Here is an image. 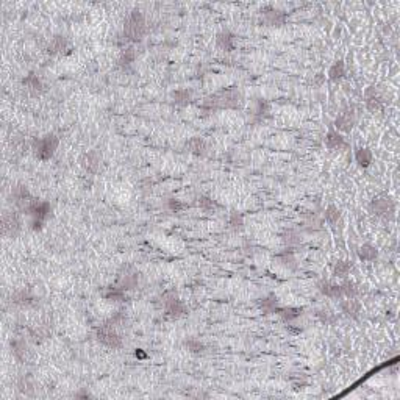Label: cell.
<instances>
[{"instance_id": "f35d334b", "label": "cell", "mask_w": 400, "mask_h": 400, "mask_svg": "<svg viewBox=\"0 0 400 400\" xmlns=\"http://www.w3.org/2000/svg\"><path fill=\"white\" fill-rule=\"evenodd\" d=\"M169 208L172 209V211L178 213V211H181V209L185 208V205H183V203H181L180 200H177V199H171V200H169Z\"/></svg>"}, {"instance_id": "d6a6232c", "label": "cell", "mask_w": 400, "mask_h": 400, "mask_svg": "<svg viewBox=\"0 0 400 400\" xmlns=\"http://www.w3.org/2000/svg\"><path fill=\"white\" fill-rule=\"evenodd\" d=\"M185 346H186V349L189 350V352L194 353V355H199V353H203V352H205V344L200 342L199 339H195V338L188 339V341L185 342Z\"/></svg>"}, {"instance_id": "7c38bea8", "label": "cell", "mask_w": 400, "mask_h": 400, "mask_svg": "<svg viewBox=\"0 0 400 400\" xmlns=\"http://www.w3.org/2000/svg\"><path fill=\"white\" fill-rule=\"evenodd\" d=\"M11 352L13 355L16 356V360L19 361H27L29 360V355H30V350H29V346H27L25 339L22 338H15L11 339Z\"/></svg>"}, {"instance_id": "4316f807", "label": "cell", "mask_w": 400, "mask_h": 400, "mask_svg": "<svg viewBox=\"0 0 400 400\" xmlns=\"http://www.w3.org/2000/svg\"><path fill=\"white\" fill-rule=\"evenodd\" d=\"M283 242L288 245V247H294V245H299L302 242V236L299 231L289 228L283 233Z\"/></svg>"}, {"instance_id": "30bf717a", "label": "cell", "mask_w": 400, "mask_h": 400, "mask_svg": "<svg viewBox=\"0 0 400 400\" xmlns=\"http://www.w3.org/2000/svg\"><path fill=\"white\" fill-rule=\"evenodd\" d=\"M335 125L336 128L339 131H344V133H349L352 131L353 125H355V114H353V110H344L338 114L335 121Z\"/></svg>"}, {"instance_id": "6da1fadb", "label": "cell", "mask_w": 400, "mask_h": 400, "mask_svg": "<svg viewBox=\"0 0 400 400\" xmlns=\"http://www.w3.org/2000/svg\"><path fill=\"white\" fill-rule=\"evenodd\" d=\"M242 105V94L235 88L222 89L217 94L208 97L205 100V107L209 110H238Z\"/></svg>"}, {"instance_id": "8fae6325", "label": "cell", "mask_w": 400, "mask_h": 400, "mask_svg": "<svg viewBox=\"0 0 400 400\" xmlns=\"http://www.w3.org/2000/svg\"><path fill=\"white\" fill-rule=\"evenodd\" d=\"M81 164L83 167L91 172V174H96V172H99L100 169V166H102V155L97 150H91L88 152L85 157H83L81 160Z\"/></svg>"}, {"instance_id": "4dcf8cb0", "label": "cell", "mask_w": 400, "mask_h": 400, "mask_svg": "<svg viewBox=\"0 0 400 400\" xmlns=\"http://www.w3.org/2000/svg\"><path fill=\"white\" fill-rule=\"evenodd\" d=\"M22 83H24L25 88H29L30 91H33V93H39L41 88H43V85H41V80L38 79V75H34V74L27 75L25 79L22 80Z\"/></svg>"}, {"instance_id": "9a60e30c", "label": "cell", "mask_w": 400, "mask_h": 400, "mask_svg": "<svg viewBox=\"0 0 400 400\" xmlns=\"http://www.w3.org/2000/svg\"><path fill=\"white\" fill-rule=\"evenodd\" d=\"M13 302H15L16 305L19 306H32L34 305V296L32 294L30 289H27V288H22V289H19L15 292V296H13Z\"/></svg>"}, {"instance_id": "e575fe53", "label": "cell", "mask_w": 400, "mask_h": 400, "mask_svg": "<svg viewBox=\"0 0 400 400\" xmlns=\"http://www.w3.org/2000/svg\"><path fill=\"white\" fill-rule=\"evenodd\" d=\"M318 318L320 319L322 324H335V320H336L335 313L332 310H328V308H322V310H319Z\"/></svg>"}, {"instance_id": "83f0119b", "label": "cell", "mask_w": 400, "mask_h": 400, "mask_svg": "<svg viewBox=\"0 0 400 400\" xmlns=\"http://www.w3.org/2000/svg\"><path fill=\"white\" fill-rule=\"evenodd\" d=\"M278 261H280V264L282 266H285V268H288V269H296L297 268V261H296V256H294V254L292 252H283V254H280L278 256Z\"/></svg>"}, {"instance_id": "4fadbf2b", "label": "cell", "mask_w": 400, "mask_h": 400, "mask_svg": "<svg viewBox=\"0 0 400 400\" xmlns=\"http://www.w3.org/2000/svg\"><path fill=\"white\" fill-rule=\"evenodd\" d=\"M366 108L370 111V113H380L383 110V102H382V97L377 94V89L375 86H370L369 91L366 93Z\"/></svg>"}, {"instance_id": "2e32d148", "label": "cell", "mask_w": 400, "mask_h": 400, "mask_svg": "<svg viewBox=\"0 0 400 400\" xmlns=\"http://www.w3.org/2000/svg\"><path fill=\"white\" fill-rule=\"evenodd\" d=\"M324 143H325V147H327L328 150H339V149H342L344 145H346V141H344V138L339 135L338 131H335V130H332V131L327 133Z\"/></svg>"}, {"instance_id": "f546056e", "label": "cell", "mask_w": 400, "mask_h": 400, "mask_svg": "<svg viewBox=\"0 0 400 400\" xmlns=\"http://www.w3.org/2000/svg\"><path fill=\"white\" fill-rule=\"evenodd\" d=\"M350 271H352V264L349 261H338L333 268V275L339 278H346L350 273Z\"/></svg>"}, {"instance_id": "f1b7e54d", "label": "cell", "mask_w": 400, "mask_h": 400, "mask_svg": "<svg viewBox=\"0 0 400 400\" xmlns=\"http://www.w3.org/2000/svg\"><path fill=\"white\" fill-rule=\"evenodd\" d=\"M339 286H341V294H342L344 297H347V299H356L358 292H360L356 283H353V282H344Z\"/></svg>"}, {"instance_id": "836d02e7", "label": "cell", "mask_w": 400, "mask_h": 400, "mask_svg": "<svg viewBox=\"0 0 400 400\" xmlns=\"http://www.w3.org/2000/svg\"><path fill=\"white\" fill-rule=\"evenodd\" d=\"M199 207L203 209V211H207V213H209V211H214L216 209V202L211 199V197H208V195H200L199 197Z\"/></svg>"}, {"instance_id": "ffe728a7", "label": "cell", "mask_w": 400, "mask_h": 400, "mask_svg": "<svg viewBox=\"0 0 400 400\" xmlns=\"http://www.w3.org/2000/svg\"><path fill=\"white\" fill-rule=\"evenodd\" d=\"M186 149H188V152H191L192 155L200 157V155H205L207 144H205V141H203L202 138H191L186 143Z\"/></svg>"}, {"instance_id": "74e56055", "label": "cell", "mask_w": 400, "mask_h": 400, "mask_svg": "<svg viewBox=\"0 0 400 400\" xmlns=\"http://www.w3.org/2000/svg\"><path fill=\"white\" fill-rule=\"evenodd\" d=\"M107 299L114 300V302H122L125 299V294L122 289H119V288H113V289L107 294Z\"/></svg>"}, {"instance_id": "5b68a950", "label": "cell", "mask_w": 400, "mask_h": 400, "mask_svg": "<svg viewBox=\"0 0 400 400\" xmlns=\"http://www.w3.org/2000/svg\"><path fill=\"white\" fill-rule=\"evenodd\" d=\"M97 339H99V342L103 344L105 347H110V349L122 347V338L119 336L114 324H111V322L100 325V328L97 330Z\"/></svg>"}, {"instance_id": "8d00e7d4", "label": "cell", "mask_w": 400, "mask_h": 400, "mask_svg": "<svg viewBox=\"0 0 400 400\" xmlns=\"http://www.w3.org/2000/svg\"><path fill=\"white\" fill-rule=\"evenodd\" d=\"M136 60V50L133 47H128V48H125L124 53H122V57H121V64L122 66H128L131 64L133 61Z\"/></svg>"}, {"instance_id": "e0dca14e", "label": "cell", "mask_w": 400, "mask_h": 400, "mask_svg": "<svg viewBox=\"0 0 400 400\" xmlns=\"http://www.w3.org/2000/svg\"><path fill=\"white\" fill-rule=\"evenodd\" d=\"M319 291L324 294L325 297H330V299H341L342 294H341V286L339 285H335L332 282H320L318 285Z\"/></svg>"}, {"instance_id": "d590c367", "label": "cell", "mask_w": 400, "mask_h": 400, "mask_svg": "<svg viewBox=\"0 0 400 400\" xmlns=\"http://www.w3.org/2000/svg\"><path fill=\"white\" fill-rule=\"evenodd\" d=\"M228 224H230V227L233 228V230H241L244 227V217H242V214L238 213V211H233V213L230 214Z\"/></svg>"}, {"instance_id": "3957f363", "label": "cell", "mask_w": 400, "mask_h": 400, "mask_svg": "<svg viewBox=\"0 0 400 400\" xmlns=\"http://www.w3.org/2000/svg\"><path fill=\"white\" fill-rule=\"evenodd\" d=\"M369 211L383 221H389L394 217V213H396L394 200L386 194L377 195V197L372 199V202L369 203Z\"/></svg>"}, {"instance_id": "5bb4252c", "label": "cell", "mask_w": 400, "mask_h": 400, "mask_svg": "<svg viewBox=\"0 0 400 400\" xmlns=\"http://www.w3.org/2000/svg\"><path fill=\"white\" fill-rule=\"evenodd\" d=\"M216 46L224 52H231L235 50V36L228 30H224L217 34L216 38Z\"/></svg>"}, {"instance_id": "8992f818", "label": "cell", "mask_w": 400, "mask_h": 400, "mask_svg": "<svg viewBox=\"0 0 400 400\" xmlns=\"http://www.w3.org/2000/svg\"><path fill=\"white\" fill-rule=\"evenodd\" d=\"M163 305H164V311L166 316L171 319H180L183 318L186 313V306L185 304L178 299V296L175 292H166L163 297Z\"/></svg>"}, {"instance_id": "cb8c5ba5", "label": "cell", "mask_w": 400, "mask_h": 400, "mask_svg": "<svg viewBox=\"0 0 400 400\" xmlns=\"http://www.w3.org/2000/svg\"><path fill=\"white\" fill-rule=\"evenodd\" d=\"M302 308H294V306H289V308H278V314L282 316V319L285 322H292V320H296L297 318H300L302 316Z\"/></svg>"}, {"instance_id": "9c48e42d", "label": "cell", "mask_w": 400, "mask_h": 400, "mask_svg": "<svg viewBox=\"0 0 400 400\" xmlns=\"http://www.w3.org/2000/svg\"><path fill=\"white\" fill-rule=\"evenodd\" d=\"M138 272L133 271L131 268H124L121 272H119V277H117V286L119 289H122L124 292L125 291H130V289H135L138 286Z\"/></svg>"}, {"instance_id": "d6986e66", "label": "cell", "mask_w": 400, "mask_h": 400, "mask_svg": "<svg viewBox=\"0 0 400 400\" xmlns=\"http://www.w3.org/2000/svg\"><path fill=\"white\" fill-rule=\"evenodd\" d=\"M172 102L178 107H186L192 100V93L189 89H177L172 93Z\"/></svg>"}, {"instance_id": "484cf974", "label": "cell", "mask_w": 400, "mask_h": 400, "mask_svg": "<svg viewBox=\"0 0 400 400\" xmlns=\"http://www.w3.org/2000/svg\"><path fill=\"white\" fill-rule=\"evenodd\" d=\"M325 221L330 224L332 227H338V224H341V211L338 207L330 205L325 209Z\"/></svg>"}, {"instance_id": "52a82bcc", "label": "cell", "mask_w": 400, "mask_h": 400, "mask_svg": "<svg viewBox=\"0 0 400 400\" xmlns=\"http://www.w3.org/2000/svg\"><path fill=\"white\" fill-rule=\"evenodd\" d=\"M22 230V222L16 213H5L2 217V233L5 238H16Z\"/></svg>"}, {"instance_id": "ba28073f", "label": "cell", "mask_w": 400, "mask_h": 400, "mask_svg": "<svg viewBox=\"0 0 400 400\" xmlns=\"http://www.w3.org/2000/svg\"><path fill=\"white\" fill-rule=\"evenodd\" d=\"M261 13V19L263 22L268 27H282L286 22V15L283 11H280L273 6H264V8L259 11Z\"/></svg>"}, {"instance_id": "44dd1931", "label": "cell", "mask_w": 400, "mask_h": 400, "mask_svg": "<svg viewBox=\"0 0 400 400\" xmlns=\"http://www.w3.org/2000/svg\"><path fill=\"white\" fill-rule=\"evenodd\" d=\"M358 256L363 261H375L378 256V250L372 244H363L360 249H358Z\"/></svg>"}, {"instance_id": "d4e9b609", "label": "cell", "mask_w": 400, "mask_h": 400, "mask_svg": "<svg viewBox=\"0 0 400 400\" xmlns=\"http://www.w3.org/2000/svg\"><path fill=\"white\" fill-rule=\"evenodd\" d=\"M344 75H346V64H344L342 60L336 61L335 64L328 69V77H330V80H333V81L341 80Z\"/></svg>"}, {"instance_id": "ac0fdd59", "label": "cell", "mask_w": 400, "mask_h": 400, "mask_svg": "<svg viewBox=\"0 0 400 400\" xmlns=\"http://www.w3.org/2000/svg\"><path fill=\"white\" fill-rule=\"evenodd\" d=\"M341 310L342 313H346L350 318H358V314L361 311V304L356 299H347L341 302Z\"/></svg>"}, {"instance_id": "603a6c76", "label": "cell", "mask_w": 400, "mask_h": 400, "mask_svg": "<svg viewBox=\"0 0 400 400\" xmlns=\"http://www.w3.org/2000/svg\"><path fill=\"white\" fill-rule=\"evenodd\" d=\"M67 39L64 36H61V34H58V36H55L52 41H50V44H48V52L50 53H63L64 50H67Z\"/></svg>"}, {"instance_id": "7402d4cb", "label": "cell", "mask_w": 400, "mask_h": 400, "mask_svg": "<svg viewBox=\"0 0 400 400\" xmlns=\"http://www.w3.org/2000/svg\"><path fill=\"white\" fill-rule=\"evenodd\" d=\"M355 160L361 167H369L372 161H374V155H372V152L368 149V147H361V149L356 150Z\"/></svg>"}, {"instance_id": "7a4b0ae2", "label": "cell", "mask_w": 400, "mask_h": 400, "mask_svg": "<svg viewBox=\"0 0 400 400\" xmlns=\"http://www.w3.org/2000/svg\"><path fill=\"white\" fill-rule=\"evenodd\" d=\"M145 34V19L143 13L139 10L131 11V15L125 20L124 25V38L131 43H138L141 41Z\"/></svg>"}, {"instance_id": "277c9868", "label": "cell", "mask_w": 400, "mask_h": 400, "mask_svg": "<svg viewBox=\"0 0 400 400\" xmlns=\"http://www.w3.org/2000/svg\"><path fill=\"white\" fill-rule=\"evenodd\" d=\"M60 139L55 135H46L44 138H39L33 143V150L36 158L41 161H47L53 157L55 150L58 149Z\"/></svg>"}, {"instance_id": "1f68e13d", "label": "cell", "mask_w": 400, "mask_h": 400, "mask_svg": "<svg viewBox=\"0 0 400 400\" xmlns=\"http://www.w3.org/2000/svg\"><path fill=\"white\" fill-rule=\"evenodd\" d=\"M259 306H261V310L264 313H273V311H278V302H277V297L275 296H269L263 299L259 302Z\"/></svg>"}]
</instances>
